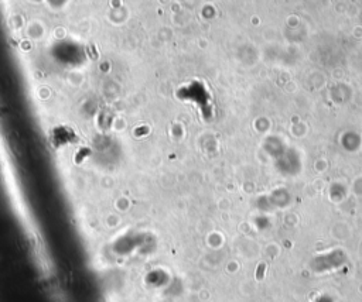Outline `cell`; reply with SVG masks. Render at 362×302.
<instances>
[{"mask_svg": "<svg viewBox=\"0 0 362 302\" xmlns=\"http://www.w3.org/2000/svg\"><path fill=\"white\" fill-rule=\"evenodd\" d=\"M263 271H265V264H260L259 270H258V274H256L258 280H262V277H263Z\"/></svg>", "mask_w": 362, "mask_h": 302, "instance_id": "cell-1", "label": "cell"}]
</instances>
